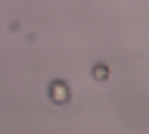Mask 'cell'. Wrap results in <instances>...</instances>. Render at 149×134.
I'll return each mask as SVG.
<instances>
[{
	"label": "cell",
	"mask_w": 149,
	"mask_h": 134,
	"mask_svg": "<svg viewBox=\"0 0 149 134\" xmlns=\"http://www.w3.org/2000/svg\"><path fill=\"white\" fill-rule=\"evenodd\" d=\"M50 97H53V103H68L72 91H68L65 81H53V84H50Z\"/></svg>",
	"instance_id": "cell-1"
},
{
	"label": "cell",
	"mask_w": 149,
	"mask_h": 134,
	"mask_svg": "<svg viewBox=\"0 0 149 134\" xmlns=\"http://www.w3.org/2000/svg\"><path fill=\"white\" fill-rule=\"evenodd\" d=\"M93 78H96V81H106V78H109V66H106V62H96V66H93Z\"/></svg>",
	"instance_id": "cell-2"
}]
</instances>
